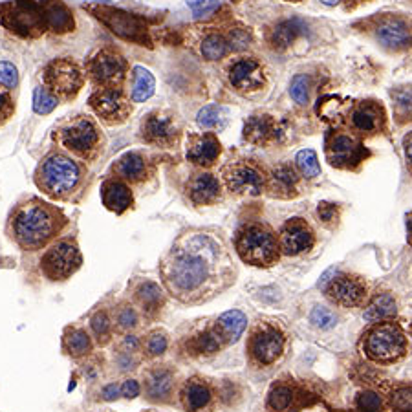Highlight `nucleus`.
Listing matches in <instances>:
<instances>
[{"mask_svg": "<svg viewBox=\"0 0 412 412\" xmlns=\"http://www.w3.org/2000/svg\"><path fill=\"white\" fill-rule=\"evenodd\" d=\"M378 41L391 50H405L411 43V30L403 19H387L378 26Z\"/></svg>", "mask_w": 412, "mask_h": 412, "instance_id": "30", "label": "nucleus"}, {"mask_svg": "<svg viewBox=\"0 0 412 412\" xmlns=\"http://www.w3.org/2000/svg\"><path fill=\"white\" fill-rule=\"evenodd\" d=\"M180 401L187 412L205 411L212 403V391L209 383L202 378L187 379L180 391Z\"/></svg>", "mask_w": 412, "mask_h": 412, "instance_id": "28", "label": "nucleus"}, {"mask_svg": "<svg viewBox=\"0 0 412 412\" xmlns=\"http://www.w3.org/2000/svg\"><path fill=\"white\" fill-rule=\"evenodd\" d=\"M366 154L365 147L356 138L343 132L334 134L326 143L328 162L337 169H354L365 160Z\"/></svg>", "mask_w": 412, "mask_h": 412, "instance_id": "16", "label": "nucleus"}, {"mask_svg": "<svg viewBox=\"0 0 412 412\" xmlns=\"http://www.w3.org/2000/svg\"><path fill=\"white\" fill-rule=\"evenodd\" d=\"M220 182L211 172H196L187 182V196L195 205H212L220 200Z\"/></svg>", "mask_w": 412, "mask_h": 412, "instance_id": "26", "label": "nucleus"}, {"mask_svg": "<svg viewBox=\"0 0 412 412\" xmlns=\"http://www.w3.org/2000/svg\"><path fill=\"white\" fill-rule=\"evenodd\" d=\"M119 394L125 396L127 400L136 398V396H140V383L134 381V379H127V381H123V385L119 387Z\"/></svg>", "mask_w": 412, "mask_h": 412, "instance_id": "55", "label": "nucleus"}, {"mask_svg": "<svg viewBox=\"0 0 412 412\" xmlns=\"http://www.w3.org/2000/svg\"><path fill=\"white\" fill-rule=\"evenodd\" d=\"M59 105V99L56 96H51L46 90V86H37L34 90V110L38 115H46L51 110H56V106Z\"/></svg>", "mask_w": 412, "mask_h": 412, "instance_id": "45", "label": "nucleus"}, {"mask_svg": "<svg viewBox=\"0 0 412 412\" xmlns=\"http://www.w3.org/2000/svg\"><path fill=\"white\" fill-rule=\"evenodd\" d=\"M66 225L68 218L59 207L41 198H30L9 212L6 233L22 251H38L56 242Z\"/></svg>", "mask_w": 412, "mask_h": 412, "instance_id": "2", "label": "nucleus"}, {"mask_svg": "<svg viewBox=\"0 0 412 412\" xmlns=\"http://www.w3.org/2000/svg\"><path fill=\"white\" fill-rule=\"evenodd\" d=\"M292 400H294V391H292V387H288V385H275V387L269 391L268 405L272 411L282 412L292 405Z\"/></svg>", "mask_w": 412, "mask_h": 412, "instance_id": "43", "label": "nucleus"}, {"mask_svg": "<svg viewBox=\"0 0 412 412\" xmlns=\"http://www.w3.org/2000/svg\"><path fill=\"white\" fill-rule=\"evenodd\" d=\"M311 323L315 324L317 328H323V330H328V328H334L337 324V315L334 314L331 310L324 307H317L314 308L310 315Z\"/></svg>", "mask_w": 412, "mask_h": 412, "instance_id": "47", "label": "nucleus"}, {"mask_svg": "<svg viewBox=\"0 0 412 412\" xmlns=\"http://www.w3.org/2000/svg\"><path fill=\"white\" fill-rule=\"evenodd\" d=\"M225 43H227V46H230L231 50L240 51V50H246V48L249 46L251 37H249V34H247V30H244V28H235V30H231L230 34H227Z\"/></svg>", "mask_w": 412, "mask_h": 412, "instance_id": "49", "label": "nucleus"}, {"mask_svg": "<svg viewBox=\"0 0 412 412\" xmlns=\"http://www.w3.org/2000/svg\"><path fill=\"white\" fill-rule=\"evenodd\" d=\"M266 189L273 198L289 200L301 195V176L297 175L295 167L289 163H281L273 167L269 176H266Z\"/></svg>", "mask_w": 412, "mask_h": 412, "instance_id": "22", "label": "nucleus"}, {"mask_svg": "<svg viewBox=\"0 0 412 412\" xmlns=\"http://www.w3.org/2000/svg\"><path fill=\"white\" fill-rule=\"evenodd\" d=\"M321 2H323V4H326V6H336L339 0H321Z\"/></svg>", "mask_w": 412, "mask_h": 412, "instance_id": "58", "label": "nucleus"}, {"mask_svg": "<svg viewBox=\"0 0 412 412\" xmlns=\"http://www.w3.org/2000/svg\"><path fill=\"white\" fill-rule=\"evenodd\" d=\"M43 79L48 92L56 96L59 101L76 99L85 85V73L81 66L68 57H61L48 63L43 72Z\"/></svg>", "mask_w": 412, "mask_h": 412, "instance_id": "8", "label": "nucleus"}, {"mask_svg": "<svg viewBox=\"0 0 412 412\" xmlns=\"http://www.w3.org/2000/svg\"><path fill=\"white\" fill-rule=\"evenodd\" d=\"M86 73L96 86L119 88L127 76V61L119 51L112 50V48H103L88 59Z\"/></svg>", "mask_w": 412, "mask_h": 412, "instance_id": "11", "label": "nucleus"}, {"mask_svg": "<svg viewBox=\"0 0 412 412\" xmlns=\"http://www.w3.org/2000/svg\"><path fill=\"white\" fill-rule=\"evenodd\" d=\"M308 77L307 76H295L292 86H289V94L299 105H307L308 103Z\"/></svg>", "mask_w": 412, "mask_h": 412, "instance_id": "50", "label": "nucleus"}, {"mask_svg": "<svg viewBox=\"0 0 412 412\" xmlns=\"http://www.w3.org/2000/svg\"><path fill=\"white\" fill-rule=\"evenodd\" d=\"M295 162H297L299 170H301V175L308 180H314L321 175V167H319L317 162V154L314 153L311 149L301 150L295 158Z\"/></svg>", "mask_w": 412, "mask_h": 412, "instance_id": "44", "label": "nucleus"}, {"mask_svg": "<svg viewBox=\"0 0 412 412\" xmlns=\"http://www.w3.org/2000/svg\"><path fill=\"white\" fill-rule=\"evenodd\" d=\"M4 9L2 24L13 34L21 35V37H37L46 31L43 11L34 0H17L13 4L4 6Z\"/></svg>", "mask_w": 412, "mask_h": 412, "instance_id": "12", "label": "nucleus"}, {"mask_svg": "<svg viewBox=\"0 0 412 412\" xmlns=\"http://www.w3.org/2000/svg\"><path fill=\"white\" fill-rule=\"evenodd\" d=\"M363 2H366V0H346V6H349V8H354V6L357 4H363Z\"/></svg>", "mask_w": 412, "mask_h": 412, "instance_id": "57", "label": "nucleus"}, {"mask_svg": "<svg viewBox=\"0 0 412 412\" xmlns=\"http://www.w3.org/2000/svg\"><path fill=\"white\" fill-rule=\"evenodd\" d=\"M101 200L103 205L115 215H123L134 205V196H132L128 183L119 178H108L103 183Z\"/></svg>", "mask_w": 412, "mask_h": 412, "instance_id": "27", "label": "nucleus"}, {"mask_svg": "<svg viewBox=\"0 0 412 412\" xmlns=\"http://www.w3.org/2000/svg\"><path fill=\"white\" fill-rule=\"evenodd\" d=\"M349 123L356 134L363 138L376 136L379 132L385 130V110L383 106L376 101H361L357 103L349 115Z\"/></svg>", "mask_w": 412, "mask_h": 412, "instance_id": "19", "label": "nucleus"}, {"mask_svg": "<svg viewBox=\"0 0 412 412\" xmlns=\"http://www.w3.org/2000/svg\"><path fill=\"white\" fill-rule=\"evenodd\" d=\"M134 301L141 308L147 317L154 319L160 315L163 304H165V294L154 281H141L134 288Z\"/></svg>", "mask_w": 412, "mask_h": 412, "instance_id": "31", "label": "nucleus"}, {"mask_svg": "<svg viewBox=\"0 0 412 412\" xmlns=\"http://www.w3.org/2000/svg\"><path fill=\"white\" fill-rule=\"evenodd\" d=\"M369 294L366 282L361 277L352 275V273H343L331 279L326 288V295L331 302H336L337 307L343 308H356L363 304Z\"/></svg>", "mask_w": 412, "mask_h": 412, "instance_id": "17", "label": "nucleus"}, {"mask_svg": "<svg viewBox=\"0 0 412 412\" xmlns=\"http://www.w3.org/2000/svg\"><path fill=\"white\" fill-rule=\"evenodd\" d=\"M41 11H43L44 28L53 34H68L76 26L72 9L61 0H50L41 8Z\"/></svg>", "mask_w": 412, "mask_h": 412, "instance_id": "29", "label": "nucleus"}, {"mask_svg": "<svg viewBox=\"0 0 412 412\" xmlns=\"http://www.w3.org/2000/svg\"><path fill=\"white\" fill-rule=\"evenodd\" d=\"M357 408L361 412H381L383 411V400L379 394L372 391H365L357 396Z\"/></svg>", "mask_w": 412, "mask_h": 412, "instance_id": "46", "label": "nucleus"}, {"mask_svg": "<svg viewBox=\"0 0 412 412\" xmlns=\"http://www.w3.org/2000/svg\"><path fill=\"white\" fill-rule=\"evenodd\" d=\"M83 182V165L64 153H50L35 170V185L51 200H72Z\"/></svg>", "mask_w": 412, "mask_h": 412, "instance_id": "3", "label": "nucleus"}, {"mask_svg": "<svg viewBox=\"0 0 412 412\" xmlns=\"http://www.w3.org/2000/svg\"><path fill=\"white\" fill-rule=\"evenodd\" d=\"M180 130L176 118L165 110H154L141 121V140L153 147L172 149L180 141Z\"/></svg>", "mask_w": 412, "mask_h": 412, "instance_id": "14", "label": "nucleus"}, {"mask_svg": "<svg viewBox=\"0 0 412 412\" xmlns=\"http://www.w3.org/2000/svg\"><path fill=\"white\" fill-rule=\"evenodd\" d=\"M160 275L170 297L204 304L237 282V264L220 233L191 230L180 235L160 260Z\"/></svg>", "mask_w": 412, "mask_h": 412, "instance_id": "1", "label": "nucleus"}, {"mask_svg": "<svg viewBox=\"0 0 412 412\" xmlns=\"http://www.w3.org/2000/svg\"><path fill=\"white\" fill-rule=\"evenodd\" d=\"M279 251L288 257L307 253L315 246V233L311 225L302 218H292L282 225L279 235Z\"/></svg>", "mask_w": 412, "mask_h": 412, "instance_id": "18", "label": "nucleus"}, {"mask_svg": "<svg viewBox=\"0 0 412 412\" xmlns=\"http://www.w3.org/2000/svg\"><path fill=\"white\" fill-rule=\"evenodd\" d=\"M301 34H304V24H302L301 21H297V19H292V21H284L281 22V24H277L275 30L272 31L269 41H272L273 48L284 50V48H288Z\"/></svg>", "mask_w": 412, "mask_h": 412, "instance_id": "35", "label": "nucleus"}, {"mask_svg": "<svg viewBox=\"0 0 412 412\" xmlns=\"http://www.w3.org/2000/svg\"><path fill=\"white\" fill-rule=\"evenodd\" d=\"M90 108L103 123L121 125L132 114V105L121 88H98L88 99Z\"/></svg>", "mask_w": 412, "mask_h": 412, "instance_id": "13", "label": "nucleus"}, {"mask_svg": "<svg viewBox=\"0 0 412 412\" xmlns=\"http://www.w3.org/2000/svg\"><path fill=\"white\" fill-rule=\"evenodd\" d=\"M53 140L66 153L83 162H94L101 156L105 136L101 128L90 115H76L59 125L53 132Z\"/></svg>", "mask_w": 412, "mask_h": 412, "instance_id": "4", "label": "nucleus"}, {"mask_svg": "<svg viewBox=\"0 0 412 412\" xmlns=\"http://www.w3.org/2000/svg\"><path fill=\"white\" fill-rule=\"evenodd\" d=\"M176 388V374L167 365L150 366L143 372L145 398L153 403H169Z\"/></svg>", "mask_w": 412, "mask_h": 412, "instance_id": "20", "label": "nucleus"}, {"mask_svg": "<svg viewBox=\"0 0 412 412\" xmlns=\"http://www.w3.org/2000/svg\"><path fill=\"white\" fill-rule=\"evenodd\" d=\"M112 328H114V323H112L110 315L106 311L98 310L92 317H90V330H92V336L96 337L101 346H105L106 343H110L112 339Z\"/></svg>", "mask_w": 412, "mask_h": 412, "instance_id": "39", "label": "nucleus"}, {"mask_svg": "<svg viewBox=\"0 0 412 412\" xmlns=\"http://www.w3.org/2000/svg\"><path fill=\"white\" fill-rule=\"evenodd\" d=\"M247 326V317L240 310H230L222 314L215 323L209 326L211 334L217 337L222 349L237 343Z\"/></svg>", "mask_w": 412, "mask_h": 412, "instance_id": "25", "label": "nucleus"}, {"mask_svg": "<svg viewBox=\"0 0 412 412\" xmlns=\"http://www.w3.org/2000/svg\"><path fill=\"white\" fill-rule=\"evenodd\" d=\"M396 311H398L396 299L391 294H378L369 302V307L363 311V317L369 323H381V321L394 317Z\"/></svg>", "mask_w": 412, "mask_h": 412, "instance_id": "34", "label": "nucleus"}, {"mask_svg": "<svg viewBox=\"0 0 412 412\" xmlns=\"http://www.w3.org/2000/svg\"><path fill=\"white\" fill-rule=\"evenodd\" d=\"M187 350L192 356L209 357L220 352L222 346L217 341V337L212 336L211 330L207 328V330H204L202 334H198V336H195L192 339L187 341Z\"/></svg>", "mask_w": 412, "mask_h": 412, "instance_id": "38", "label": "nucleus"}, {"mask_svg": "<svg viewBox=\"0 0 412 412\" xmlns=\"http://www.w3.org/2000/svg\"><path fill=\"white\" fill-rule=\"evenodd\" d=\"M317 215L321 218L324 225L328 227H334L339 222V207L336 204H328V202H323V204H319L317 207Z\"/></svg>", "mask_w": 412, "mask_h": 412, "instance_id": "51", "label": "nucleus"}, {"mask_svg": "<svg viewBox=\"0 0 412 412\" xmlns=\"http://www.w3.org/2000/svg\"><path fill=\"white\" fill-rule=\"evenodd\" d=\"M222 145L212 132L191 134L187 140V160L195 165L211 167L217 163Z\"/></svg>", "mask_w": 412, "mask_h": 412, "instance_id": "23", "label": "nucleus"}, {"mask_svg": "<svg viewBox=\"0 0 412 412\" xmlns=\"http://www.w3.org/2000/svg\"><path fill=\"white\" fill-rule=\"evenodd\" d=\"M81 266L83 255L72 238H61L51 242L41 257V272L51 282L66 281Z\"/></svg>", "mask_w": 412, "mask_h": 412, "instance_id": "7", "label": "nucleus"}, {"mask_svg": "<svg viewBox=\"0 0 412 412\" xmlns=\"http://www.w3.org/2000/svg\"><path fill=\"white\" fill-rule=\"evenodd\" d=\"M154 88H156V81H154L153 73L143 66H136L134 68V85H132V101L145 103L154 94Z\"/></svg>", "mask_w": 412, "mask_h": 412, "instance_id": "37", "label": "nucleus"}, {"mask_svg": "<svg viewBox=\"0 0 412 412\" xmlns=\"http://www.w3.org/2000/svg\"><path fill=\"white\" fill-rule=\"evenodd\" d=\"M63 350L72 359H81L92 354L94 343L88 331L81 326H68L63 334Z\"/></svg>", "mask_w": 412, "mask_h": 412, "instance_id": "33", "label": "nucleus"}, {"mask_svg": "<svg viewBox=\"0 0 412 412\" xmlns=\"http://www.w3.org/2000/svg\"><path fill=\"white\" fill-rule=\"evenodd\" d=\"M115 178L127 183H143L153 176L154 169L150 162L140 153H125L118 162L112 165Z\"/></svg>", "mask_w": 412, "mask_h": 412, "instance_id": "24", "label": "nucleus"}, {"mask_svg": "<svg viewBox=\"0 0 412 412\" xmlns=\"http://www.w3.org/2000/svg\"><path fill=\"white\" fill-rule=\"evenodd\" d=\"M237 247L238 257L242 262L255 266V268H269L277 264L281 251H279V242L277 235L269 225L260 224V222H251L246 224L237 235Z\"/></svg>", "mask_w": 412, "mask_h": 412, "instance_id": "5", "label": "nucleus"}, {"mask_svg": "<svg viewBox=\"0 0 412 412\" xmlns=\"http://www.w3.org/2000/svg\"><path fill=\"white\" fill-rule=\"evenodd\" d=\"M189 6L192 8V11L200 17V15H205V13L212 11V9L218 6V0H192L189 2Z\"/></svg>", "mask_w": 412, "mask_h": 412, "instance_id": "54", "label": "nucleus"}, {"mask_svg": "<svg viewBox=\"0 0 412 412\" xmlns=\"http://www.w3.org/2000/svg\"><path fill=\"white\" fill-rule=\"evenodd\" d=\"M167 346H169V339H167V334L163 330H153L143 341V352L150 359L163 356Z\"/></svg>", "mask_w": 412, "mask_h": 412, "instance_id": "42", "label": "nucleus"}, {"mask_svg": "<svg viewBox=\"0 0 412 412\" xmlns=\"http://www.w3.org/2000/svg\"><path fill=\"white\" fill-rule=\"evenodd\" d=\"M392 407L400 412H411V388H401L392 396Z\"/></svg>", "mask_w": 412, "mask_h": 412, "instance_id": "53", "label": "nucleus"}, {"mask_svg": "<svg viewBox=\"0 0 412 412\" xmlns=\"http://www.w3.org/2000/svg\"><path fill=\"white\" fill-rule=\"evenodd\" d=\"M112 323L115 324L118 330L130 331L138 326V323H140V315H138L136 308L132 307L130 302H121V304L115 307Z\"/></svg>", "mask_w": 412, "mask_h": 412, "instance_id": "40", "label": "nucleus"}, {"mask_svg": "<svg viewBox=\"0 0 412 412\" xmlns=\"http://www.w3.org/2000/svg\"><path fill=\"white\" fill-rule=\"evenodd\" d=\"M286 336L277 324L260 323L251 331L247 341V354L259 366H269L284 354Z\"/></svg>", "mask_w": 412, "mask_h": 412, "instance_id": "10", "label": "nucleus"}, {"mask_svg": "<svg viewBox=\"0 0 412 412\" xmlns=\"http://www.w3.org/2000/svg\"><path fill=\"white\" fill-rule=\"evenodd\" d=\"M19 85V70L13 63L0 61V86L13 90Z\"/></svg>", "mask_w": 412, "mask_h": 412, "instance_id": "48", "label": "nucleus"}, {"mask_svg": "<svg viewBox=\"0 0 412 412\" xmlns=\"http://www.w3.org/2000/svg\"><path fill=\"white\" fill-rule=\"evenodd\" d=\"M277 136L275 119L268 114L251 115L244 125V140L253 145H266Z\"/></svg>", "mask_w": 412, "mask_h": 412, "instance_id": "32", "label": "nucleus"}, {"mask_svg": "<svg viewBox=\"0 0 412 412\" xmlns=\"http://www.w3.org/2000/svg\"><path fill=\"white\" fill-rule=\"evenodd\" d=\"M118 396H119V387L115 385V383H110V385H106V387L103 388V400L112 401V400H115Z\"/></svg>", "mask_w": 412, "mask_h": 412, "instance_id": "56", "label": "nucleus"}, {"mask_svg": "<svg viewBox=\"0 0 412 412\" xmlns=\"http://www.w3.org/2000/svg\"><path fill=\"white\" fill-rule=\"evenodd\" d=\"M13 112H15V105H13L9 90L4 88V86H0V127L11 118Z\"/></svg>", "mask_w": 412, "mask_h": 412, "instance_id": "52", "label": "nucleus"}, {"mask_svg": "<svg viewBox=\"0 0 412 412\" xmlns=\"http://www.w3.org/2000/svg\"><path fill=\"white\" fill-rule=\"evenodd\" d=\"M289 2H301V0H289Z\"/></svg>", "mask_w": 412, "mask_h": 412, "instance_id": "59", "label": "nucleus"}, {"mask_svg": "<svg viewBox=\"0 0 412 412\" xmlns=\"http://www.w3.org/2000/svg\"><path fill=\"white\" fill-rule=\"evenodd\" d=\"M88 9L103 26H106L118 37L130 41V43L141 44V46H145V44L149 46L150 44L147 26L136 15L106 4H92L88 6Z\"/></svg>", "mask_w": 412, "mask_h": 412, "instance_id": "9", "label": "nucleus"}, {"mask_svg": "<svg viewBox=\"0 0 412 412\" xmlns=\"http://www.w3.org/2000/svg\"><path fill=\"white\" fill-rule=\"evenodd\" d=\"M230 83L240 94H251L259 92L266 83L262 64L257 59H238L230 68Z\"/></svg>", "mask_w": 412, "mask_h": 412, "instance_id": "21", "label": "nucleus"}, {"mask_svg": "<svg viewBox=\"0 0 412 412\" xmlns=\"http://www.w3.org/2000/svg\"><path fill=\"white\" fill-rule=\"evenodd\" d=\"M227 119H230V112L220 105L204 106L196 115V121L204 130H222L227 125Z\"/></svg>", "mask_w": 412, "mask_h": 412, "instance_id": "36", "label": "nucleus"}, {"mask_svg": "<svg viewBox=\"0 0 412 412\" xmlns=\"http://www.w3.org/2000/svg\"><path fill=\"white\" fill-rule=\"evenodd\" d=\"M225 185L233 195L259 196L266 191V175L257 163L237 162L224 169Z\"/></svg>", "mask_w": 412, "mask_h": 412, "instance_id": "15", "label": "nucleus"}, {"mask_svg": "<svg viewBox=\"0 0 412 412\" xmlns=\"http://www.w3.org/2000/svg\"><path fill=\"white\" fill-rule=\"evenodd\" d=\"M363 349L369 359L381 363V365H388L407 354V336L398 323L381 321L366 331Z\"/></svg>", "mask_w": 412, "mask_h": 412, "instance_id": "6", "label": "nucleus"}, {"mask_svg": "<svg viewBox=\"0 0 412 412\" xmlns=\"http://www.w3.org/2000/svg\"><path fill=\"white\" fill-rule=\"evenodd\" d=\"M227 53V43L220 34H209L202 43V56L207 61H218Z\"/></svg>", "mask_w": 412, "mask_h": 412, "instance_id": "41", "label": "nucleus"}]
</instances>
